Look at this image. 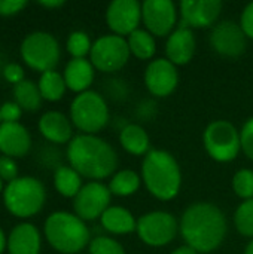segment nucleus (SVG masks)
I'll use <instances>...</instances> for the list:
<instances>
[{"mask_svg":"<svg viewBox=\"0 0 253 254\" xmlns=\"http://www.w3.org/2000/svg\"><path fill=\"white\" fill-rule=\"evenodd\" d=\"M112 193L101 182H88L73 198V211L84 222H92L110 207Z\"/></svg>","mask_w":253,"mask_h":254,"instance_id":"nucleus-11","label":"nucleus"},{"mask_svg":"<svg viewBox=\"0 0 253 254\" xmlns=\"http://www.w3.org/2000/svg\"><path fill=\"white\" fill-rule=\"evenodd\" d=\"M127 43L130 48V52L137 60L146 61L152 60L157 52V42L155 37L148 30H136L127 37Z\"/></svg>","mask_w":253,"mask_h":254,"instance_id":"nucleus-26","label":"nucleus"},{"mask_svg":"<svg viewBox=\"0 0 253 254\" xmlns=\"http://www.w3.org/2000/svg\"><path fill=\"white\" fill-rule=\"evenodd\" d=\"M0 125H1V116H0Z\"/></svg>","mask_w":253,"mask_h":254,"instance_id":"nucleus-44","label":"nucleus"},{"mask_svg":"<svg viewBox=\"0 0 253 254\" xmlns=\"http://www.w3.org/2000/svg\"><path fill=\"white\" fill-rule=\"evenodd\" d=\"M171 254H198L192 247H189V246H180V247H177L176 250H173Z\"/></svg>","mask_w":253,"mask_h":254,"instance_id":"nucleus-40","label":"nucleus"},{"mask_svg":"<svg viewBox=\"0 0 253 254\" xmlns=\"http://www.w3.org/2000/svg\"><path fill=\"white\" fill-rule=\"evenodd\" d=\"M27 6L25 0H0V16H12Z\"/></svg>","mask_w":253,"mask_h":254,"instance_id":"nucleus-38","label":"nucleus"},{"mask_svg":"<svg viewBox=\"0 0 253 254\" xmlns=\"http://www.w3.org/2000/svg\"><path fill=\"white\" fill-rule=\"evenodd\" d=\"M46 201L43 183L31 176H22L4 186L3 204L18 219H30L39 214Z\"/></svg>","mask_w":253,"mask_h":254,"instance_id":"nucleus-5","label":"nucleus"},{"mask_svg":"<svg viewBox=\"0 0 253 254\" xmlns=\"http://www.w3.org/2000/svg\"><path fill=\"white\" fill-rule=\"evenodd\" d=\"M233 190L243 201L253 199V170H239L233 177Z\"/></svg>","mask_w":253,"mask_h":254,"instance_id":"nucleus-31","label":"nucleus"},{"mask_svg":"<svg viewBox=\"0 0 253 254\" xmlns=\"http://www.w3.org/2000/svg\"><path fill=\"white\" fill-rule=\"evenodd\" d=\"M22 115V109L15 101H4L0 106L1 122H18Z\"/></svg>","mask_w":253,"mask_h":254,"instance_id":"nucleus-35","label":"nucleus"},{"mask_svg":"<svg viewBox=\"0 0 253 254\" xmlns=\"http://www.w3.org/2000/svg\"><path fill=\"white\" fill-rule=\"evenodd\" d=\"M239 24H240L243 33L246 34V37L253 40V1L248 3V4L245 6Z\"/></svg>","mask_w":253,"mask_h":254,"instance_id":"nucleus-37","label":"nucleus"},{"mask_svg":"<svg viewBox=\"0 0 253 254\" xmlns=\"http://www.w3.org/2000/svg\"><path fill=\"white\" fill-rule=\"evenodd\" d=\"M203 144L207 155L216 162H231L242 150L239 129L225 119L213 121L206 127Z\"/></svg>","mask_w":253,"mask_h":254,"instance_id":"nucleus-8","label":"nucleus"},{"mask_svg":"<svg viewBox=\"0 0 253 254\" xmlns=\"http://www.w3.org/2000/svg\"><path fill=\"white\" fill-rule=\"evenodd\" d=\"M81 254H82V253H81Z\"/></svg>","mask_w":253,"mask_h":254,"instance_id":"nucleus-45","label":"nucleus"},{"mask_svg":"<svg viewBox=\"0 0 253 254\" xmlns=\"http://www.w3.org/2000/svg\"><path fill=\"white\" fill-rule=\"evenodd\" d=\"M0 179L7 183L18 179V165L13 158L0 155Z\"/></svg>","mask_w":253,"mask_h":254,"instance_id":"nucleus-34","label":"nucleus"},{"mask_svg":"<svg viewBox=\"0 0 253 254\" xmlns=\"http://www.w3.org/2000/svg\"><path fill=\"white\" fill-rule=\"evenodd\" d=\"M179 226L186 246L203 254L218 250L228 231L224 211L212 202L189 205L183 211Z\"/></svg>","mask_w":253,"mask_h":254,"instance_id":"nucleus-1","label":"nucleus"},{"mask_svg":"<svg viewBox=\"0 0 253 254\" xmlns=\"http://www.w3.org/2000/svg\"><path fill=\"white\" fill-rule=\"evenodd\" d=\"M142 22V3L137 0H113L106 9V24L113 34L128 37Z\"/></svg>","mask_w":253,"mask_h":254,"instance_id":"nucleus-13","label":"nucleus"},{"mask_svg":"<svg viewBox=\"0 0 253 254\" xmlns=\"http://www.w3.org/2000/svg\"><path fill=\"white\" fill-rule=\"evenodd\" d=\"M39 4L43 7H48V9H55V7H61L64 4V1L63 0H42V1H39Z\"/></svg>","mask_w":253,"mask_h":254,"instance_id":"nucleus-39","label":"nucleus"},{"mask_svg":"<svg viewBox=\"0 0 253 254\" xmlns=\"http://www.w3.org/2000/svg\"><path fill=\"white\" fill-rule=\"evenodd\" d=\"M109 107L97 91L78 94L70 104V121L82 134L97 135L109 122Z\"/></svg>","mask_w":253,"mask_h":254,"instance_id":"nucleus-6","label":"nucleus"},{"mask_svg":"<svg viewBox=\"0 0 253 254\" xmlns=\"http://www.w3.org/2000/svg\"><path fill=\"white\" fill-rule=\"evenodd\" d=\"M119 143L127 153L134 156H145L151 150V138L145 128L137 124H128L121 129Z\"/></svg>","mask_w":253,"mask_h":254,"instance_id":"nucleus-23","label":"nucleus"},{"mask_svg":"<svg viewBox=\"0 0 253 254\" xmlns=\"http://www.w3.org/2000/svg\"><path fill=\"white\" fill-rule=\"evenodd\" d=\"M142 243L149 247H164L174 241L180 232L179 220L169 211L155 210L137 220L136 229Z\"/></svg>","mask_w":253,"mask_h":254,"instance_id":"nucleus-10","label":"nucleus"},{"mask_svg":"<svg viewBox=\"0 0 253 254\" xmlns=\"http://www.w3.org/2000/svg\"><path fill=\"white\" fill-rule=\"evenodd\" d=\"M177 6L171 0H145L142 21L154 37L170 36L177 22Z\"/></svg>","mask_w":253,"mask_h":254,"instance_id":"nucleus-12","label":"nucleus"},{"mask_svg":"<svg viewBox=\"0 0 253 254\" xmlns=\"http://www.w3.org/2000/svg\"><path fill=\"white\" fill-rule=\"evenodd\" d=\"M183 27L188 28H207L215 27L221 12V0H182L179 4Z\"/></svg>","mask_w":253,"mask_h":254,"instance_id":"nucleus-16","label":"nucleus"},{"mask_svg":"<svg viewBox=\"0 0 253 254\" xmlns=\"http://www.w3.org/2000/svg\"><path fill=\"white\" fill-rule=\"evenodd\" d=\"M100 223L104 231L113 235H127L137 229V220L133 213L121 205H110L100 217Z\"/></svg>","mask_w":253,"mask_h":254,"instance_id":"nucleus-22","label":"nucleus"},{"mask_svg":"<svg viewBox=\"0 0 253 254\" xmlns=\"http://www.w3.org/2000/svg\"><path fill=\"white\" fill-rule=\"evenodd\" d=\"M31 149V135L19 122H1L0 153L9 158H24Z\"/></svg>","mask_w":253,"mask_h":254,"instance_id":"nucleus-17","label":"nucleus"},{"mask_svg":"<svg viewBox=\"0 0 253 254\" xmlns=\"http://www.w3.org/2000/svg\"><path fill=\"white\" fill-rule=\"evenodd\" d=\"M3 77L9 82V83H13V85H16V83H19V82H22L25 77H24V68L19 65V64H16V63H9V64H6L4 67H3Z\"/></svg>","mask_w":253,"mask_h":254,"instance_id":"nucleus-36","label":"nucleus"},{"mask_svg":"<svg viewBox=\"0 0 253 254\" xmlns=\"http://www.w3.org/2000/svg\"><path fill=\"white\" fill-rule=\"evenodd\" d=\"M43 234L49 246L61 254H81L91 243L85 222L69 211L51 213L45 220Z\"/></svg>","mask_w":253,"mask_h":254,"instance_id":"nucleus-4","label":"nucleus"},{"mask_svg":"<svg viewBox=\"0 0 253 254\" xmlns=\"http://www.w3.org/2000/svg\"><path fill=\"white\" fill-rule=\"evenodd\" d=\"M7 249V238L3 232V229L0 228V254L4 253V250Z\"/></svg>","mask_w":253,"mask_h":254,"instance_id":"nucleus-41","label":"nucleus"},{"mask_svg":"<svg viewBox=\"0 0 253 254\" xmlns=\"http://www.w3.org/2000/svg\"><path fill=\"white\" fill-rule=\"evenodd\" d=\"M195 49H197V40L194 31L188 27L179 25L167 37L166 58L171 61L174 65H185L194 58Z\"/></svg>","mask_w":253,"mask_h":254,"instance_id":"nucleus-18","label":"nucleus"},{"mask_svg":"<svg viewBox=\"0 0 253 254\" xmlns=\"http://www.w3.org/2000/svg\"><path fill=\"white\" fill-rule=\"evenodd\" d=\"M234 226L237 232L253 240V199L243 201L234 213Z\"/></svg>","mask_w":253,"mask_h":254,"instance_id":"nucleus-29","label":"nucleus"},{"mask_svg":"<svg viewBox=\"0 0 253 254\" xmlns=\"http://www.w3.org/2000/svg\"><path fill=\"white\" fill-rule=\"evenodd\" d=\"M142 182L157 199H174L182 188V171L177 159L167 150L151 149L142 161Z\"/></svg>","mask_w":253,"mask_h":254,"instance_id":"nucleus-3","label":"nucleus"},{"mask_svg":"<svg viewBox=\"0 0 253 254\" xmlns=\"http://www.w3.org/2000/svg\"><path fill=\"white\" fill-rule=\"evenodd\" d=\"M246 34L239 22L227 19L215 24L210 33V46L227 58H237L246 51Z\"/></svg>","mask_w":253,"mask_h":254,"instance_id":"nucleus-14","label":"nucleus"},{"mask_svg":"<svg viewBox=\"0 0 253 254\" xmlns=\"http://www.w3.org/2000/svg\"><path fill=\"white\" fill-rule=\"evenodd\" d=\"M131 52L127 37L118 34H103L95 42L89 52V61L95 70L103 73L119 71L130 60Z\"/></svg>","mask_w":253,"mask_h":254,"instance_id":"nucleus-9","label":"nucleus"},{"mask_svg":"<svg viewBox=\"0 0 253 254\" xmlns=\"http://www.w3.org/2000/svg\"><path fill=\"white\" fill-rule=\"evenodd\" d=\"M42 237L39 229L31 223H19L12 228L7 237L9 254H39Z\"/></svg>","mask_w":253,"mask_h":254,"instance_id":"nucleus-20","label":"nucleus"},{"mask_svg":"<svg viewBox=\"0 0 253 254\" xmlns=\"http://www.w3.org/2000/svg\"><path fill=\"white\" fill-rule=\"evenodd\" d=\"M67 161L73 170L91 182L112 177L119 164L113 146L91 134H79L72 138L67 144Z\"/></svg>","mask_w":253,"mask_h":254,"instance_id":"nucleus-2","label":"nucleus"},{"mask_svg":"<svg viewBox=\"0 0 253 254\" xmlns=\"http://www.w3.org/2000/svg\"><path fill=\"white\" fill-rule=\"evenodd\" d=\"M3 190H4V186H3V180L0 179V193H3Z\"/></svg>","mask_w":253,"mask_h":254,"instance_id":"nucleus-43","label":"nucleus"},{"mask_svg":"<svg viewBox=\"0 0 253 254\" xmlns=\"http://www.w3.org/2000/svg\"><path fill=\"white\" fill-rule=\"evenodd\" d=\"M66 48H67V52L72 55V58H85L91 52L92 42H91L88 33H85L82 30H76L69 34Z\"/></svg>","mask_w":253,"mask_h":254,"instance_id":"nucleus-30","label":"nucleus"},{"mask_svg":"<svg viewBox=\"0 0 253 254\" xmlns=\"http://www.w3.org/2000/svg\"><path fill=\"white\" fill-rule=\"evenodd\" d=\"M245 254H253V240H251V243L246 246V249H245Z\"/></svg>","mask_w":253,"mask_h":254,"instance_id":"nucleus-42","label":"nucleus"},{"mask_svg":"<svg viewBox=\"0 0 253 254\" xmlns=\"http://www.w3.org/2000/svg\"><path fill=\"white\" fill-rule=\"evenodd\" d=\"M37 86L42 94V98L46 101H60L64 97L66 89H67L63 74L55 70L42 73L39 77Z\"/></svg>","mask_w":253,"mask_h":254,"instance_id":"nucleus-28","label":"nucleus"},{"mask_svg":"<svg viewBox=\"0 0 253 254\" xmlns=\"http://www.w3.org/2000/svg\"><path fill=\"white\" fill-rule=\"evenodd\" d=\"M42 94L37 83L24 79L22 82L13 85V101L25 112H36L42 106Z\"/></svg>","mask_w":253,"mask_h":254,"instance_id":"nucleus-25","label":"nucleus"},{"mask_svg":"<svg viewBox=\"0 0 253 254\" xmlns=\"http://www.w3.org/2000/svg\"><path fill=\"white\" fill-rule=\"evenodd\" d=\"M142 185V176L133 170H119L116 171L109 182V190L116 196H131L134 195Z\"/></svg>","mask_w":253,"mask_h":254,"instance_id":"nucleus-27","label":"nucleus"},{"mask_svg":"<svg viewBox=\"0 0 253 254\" xmlns=\"http://www.w3.org/2000/svg\"><path fill=\"white\" fill-rule=\"evenodd\" d=\"M88 252L89 254H125V249L115 238L101 235L91 240L88 246Z\"/></svg>","mask_w":253,"mask_h":254,"instance_id":"nucleus-32","label":"nucleus"},{"mask_svg":"<svg viewBox=\"0 0 253 254\" xmlns=\"http://www.w3.org/2000/svg\"><path fill=\"white\" fill-rule=\"evenodd\" d=\"M240 141H242V152L246 155L248 159L253 161V116L245 122L240 131Z\"/></svg>","mask_w":253,"mask_h":254,"instance_id":"nucleus-33","label":"nucleus"},{"mask_svg":"<svg viewBox=\"0 0 253 254\" xmlns=\"http://www.w3.org/2000/svg\"><path fill=\"white\" fill-rule=\"evenodd\" d=\"M143 79L148 91L152 95L158 98L169 97L174 92L179 83L177 65L167 58H155L146 65Z\"/></svg>","mask_w":253,"mask_h":254,"instance_id":"nucleus-15","label":"nucleus"},{"mask_svg":"<svg viewBox=\"0 0 253 254\" xmlns=\"http://www.w3.org/2000/svg\"><path fill=\"white\" fill-rule=\"evenodd\" d=\"M19 54L24 63L40 73L55 70L60 63L61 48L54 34L48 31H33L27 34L19 46Z\"/></svg>","mask_w":253,"mask_h":254,"instance_id":"nucleus-7","label":"nucleus"},{"mask_svg":"<svg viewBox=\"0 0 253 254\" xmlns=\"http://www.w3.org/2000/svg\"><path fill=\"white\" fill-rule=\"evenodd\" d=\"M94 76L95 68L86 58H72L66 64L63 73L67 88L76 94L89 91V86L94 82Z\"/></svg>","mask_w":253,"mask_h":254,"instance_id":"nucleus-21","label":"nucleus"},{"mask_svg":"<svg viewBox=\"0 0 253 254\" xmlns=\"http://www.w3.org/2000/svg\"><path fill=\"white\" fill-rule=\"evenodd\" d=\"M55 190L64 198H75L82 189V176L70 165H61L54 173Z\"/></svg>","mask_w":253,"mask_h":254,"instance_id":"nucleus-24","label":"nucleus"},{"mask_svg":"<svg viewBox=\"0 0 253 254\" xmlns=\"http://www.w3.org/2000/svg\"><path fill=\"white\" fill-rule=\"evenodd\" d=\"M39 132L51 143L69 144L73 138V124L70 118L57 110L45 112L37 124Z\"/></svg>","mask_w":253,"mask_h":254,"instance_id":"nucleus-19","label":"nucleus"}]
</instances>
